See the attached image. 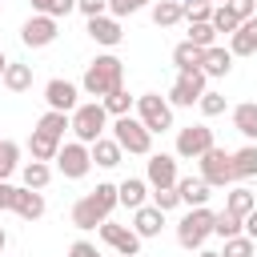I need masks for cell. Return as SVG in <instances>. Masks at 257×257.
I'll list each match as a JSON object with an SVG mask.
<instances>
[{"mask_svg":"<svg viewBox=\"0 0 257 257\" xmlns=\"http://www.w3.org/2000/svg\"><path fill=\"white\" fill-rule=\"evenodd\" d=\"M112 209H116V185L100 181L92 193H84V197L72 205V225H76V229H96V225L108 221Z\"/></svg>","mask_w":257,"mask_h":257,"instance_id":"cell-1","label":"cell"},{"mask_svg":"<svg viewBox=\"0 0 257 257\" xmlns=\"http://www.w3.org/2000/svg\"><path fill=\"white\" fill-rule=\"evenodd\" d=\"M124 84V60L120 56H112V52H104V56H96L88 68H84V80H80V88L88 92V96H96V100H104L112 88H120Z\"/></svg>","mask_w":257,"mask_h":257,"instance_id":"cell-2","label":"cell"},{"mask_svg":"<svg viewBox=\"0 0 257 257\" xmlns=\"http://www.w3.org/2000/svg\"><path fill=\"white\" fill-rule=\"evenodd\" d=\"M68 128L76 133L80 145L100 141V137L108 133V112H104V104H100V100H84V104H76V108L68 112Z\"/></svg>","mask_w":257,"mask_h":257,"instance_id":"cell-3","label":"cell"},{"mask_svg":"<svg viewBox=\"0 0 257 257\" xmlns=\"http://www.w3.org/2000/svg\"><path fill=\"white\" fill-rule=\"evenodd\" d=\"M108 128H112V141L120 145V153H133V157H149V153H153V133H149L133 112H128V116H116Z\"/></svg>","mask_w":257,"mask_h":257,"instance_id":"cell-4","label":"cell"},{"mask_svg":"<svg viewBox=\"0 0 257 257\" xmlns=\"http://www.w3.org/2000/svg\"><path fill=\"white\" fill-rule=\"evenodd\" d=\"M209 237H213V209H209V205L189 209V213L177 221V241H181V249H201Z\"/></svg>","mask_w":257,"mask_h":257,"instance_id":"cell-5","label":"cell"},{"mask_svg":"<svg viewBox=\"0 0 257 257\" xmlns=\"http://www.w3.org/2000/svg\"><path fill=\"white\" fill-rule=\"evenodd\" d=\"M133 108H137V120H141L149 133H169V128H173V104H169L161 92H141Z\"/></svg>","mask_w":257,"mask_h":257,"instance_id":"cell-6","label":"cell"},{"mask_svg":"<svg viewBox=\"0 0 257 257\" xmlns=\"http://www.w3.org/2000/svg\"><path fill=\"white\" fill-rule=\"evenodd\" d=\"M197 161H201V173H197V177H201L209 189H233V185H237L233 157H229L225 149H217V145H213V149H209L205 157H197Z\"/></svg>","mask_w":257,"mask_h":257,"instance_id":"cell-7","label":"cell"},{"mask_svg":"<svg viewBox=\"0 0 257 257\" xmlns=\"http://www.w3.org/2000/svg\"><path fill=\"white\" fill-rule=\"evenodd\" d=\"M213 149V128L201 120V124H185V128H177V161H197V157H205Z\"/></svg>","mask_w":257,"mask_h":257,"instance_id":"cell-8","label":"cell"},{"mask_svg":"<svg viewBox=\"0 0 257 257\" xmlns=\"http://www.w3.org/2000/svg\"><path fill=\"white\" fill-rule=\"evenodd\" d=\"M205 80H209V76H205L201 68H197V72H177V80H173V88H169L165 100H169L173 108H193V104L201 100V92H205Z\"/></svg>","mask_w":257,"mask_h":257,"instance_id":"cell-9","label":"cell"},{"mask_svg":"<svg viewBox=\"0 0 257 257\" xmlns=\"http://www.w3.org/2000/svg\"><path fill=\"white\" fill-rule=\"evenodd\" d=\"M56 169H60V177H68V181H80V177H88V169H92L88 145H80V141H68V145H60V153H56Z\"/></svg>","mask_w":257,"mask_h":257,"instance_id":"cell-10","label":"cell"},{"mask_svg":"<svg viewBox=\"0 0 257 257\" xmlns=\"http://www.w3.org/2000/svg\"><path fill=\"white\" fill-rule=\"evenodd\" d=\"M56 36H60V24H56L52 16H44V12H32V16L20 24V40H24L28 48H48Z\"/></svg>","mask_w":257,"mask_h":257,"instance_id":"cell-11","label":"cell"},{"mask_svg":"<svg viewBox=\"0 0 257 257\" xmlns=\"http://www.w3.org/2000/svg\"><path fill=\"white\" fill-rule=\"evenodd\" d=\"M96 233H100V241H104L108 249H116L120 257H137V253H141V237H137L128 225L104 221V225H96Z\"/></svg>","mask_w":257,"mask_h":257,"instance_id":"cell-12","label":"cell"},{"mask_svg":"<svg viewBox=\"0 0 257 257\" xmlns=\"http://www.w3.org/2000/svg\"><path fill=\"white\" fill-rule=\"evenodd\" d=\"M145 181H149V189H173L177 185V157L173 153H149Z\"/></svg>","mask_w":257,"mask_h":257,"instance_id":"cell-13","label":"cell"},{"mask_svg":"<svg viewBox=\"0 0 257 257\" xmlns=\"http://www.w3.org/2000/svg\"><path fill=\"white\" fill-rule=\"evenodd\" d=\"M76 96H80V88H76L72 80H60V76H56V80H48V84H44V100H48V108H52V112H72V108L80 104Z\"/></svg>","mask_w":257,"mask_h":257,"instance_id":"cell-14","label":"cell"},{"mask_svg":"<svg viewBox=\"0 0 257 257\" xmlns=\"http://www.w3.org/2000/svg\"><path fill=\"white\" fill-rule=\"evenodd\" d=\"M44 193H36V189H24V185H16V193H12V213L20 217V221H40L44 217Z\"/></svg>","mask_w":257,"mask_h":257,"instance_id":"cell-15","label":"cell"},{"mask_svg":"<svg viewBox=\"0 0 257 257\" xmlns=\"http://www.w3.org/2000/svg\"><path fill=\"white\" fill-rule=\"evenodd\" d=\"M141 241H149V237H161V229H165V213L157 209V205H141V209H133V225H128Z\"/></svg>","mask_w":257,"mask_h":257,"instance_id":"cell-16","label":"cell"},{"mask_svg":"<svg viewBox=\"0 0 257 257\" xmlns=\"http://www.w3.org/2000/svg\"><path fill=\"white\" fill-rule=\"evenodd\" d=\"M84 32H88L100 48H116V44H120V36H124V28H120V20H116V16H92Z\"/></svg>","mask_w":257,"mask_h":257,"instance_id":"cell-17","label":"cell"},{"mask_svg":"<svg viewBox=\"0 0 257 257\" xmlns=\"http://www.w3.org/2000/svg\"><path fill=\"white\" fill-rule=\"evenodd\" d=\"M116 205H124V209L149 205V181H145V177H124V181L116 185Z\"/></svg>","mask_w":257,"mask_h":257,"instance_id":"cell-18","label":"cell"},{"mask_svg":"<svg viewBox=\"0 0 257 257\" xmlns=\"http://www.w3.org/2000/svg\"><path fill=\"white\" fill-rule=\"evenodd\" d=\"M177 197H181V205H189V209H201V205H209L213 189H209L201 177H177Z\"/></svg>","mask_w":257,"mask_h":257,"instance_id":"cell-19","label":"cell"},{"mask_svg":"<svg viewBox=\"0 0 257 257\" xmlns=\"http://www.w3.org/2000/svg\"><path fill=\"white\" fill-rule=\"evenodd\" d=\"M201 72H205V76H229V72H233V52L221 48V44L205 48V52H201Z\"/></svg>","mask_w":257,"mask_h":257,"instance_id":"cell-20","label":"cell"},{"mask_svg":"<svg viewBox=\"0 0 257 257\" xmlns=\"http://www.w3.org/2000/svg\"><path fill=\"white\" fill-rule=\"evenodd\" d=\"M88 157H92V165H96V169H116V165L124 161V153H120V145H116L112 137L92 141V145H88Z\"/></svg>","mask_w":257,"mask_h":257,"instance_id":"cell-21","label":"cell"},{"mask_svg":"<svg viewBox=\"0 0 257 257\" xmlns=\"http://www.w3.org/2000/svg\"><path fill=\"white\" fill-rule=\"evenodd\" d=\"M229 52H233V56H253V52H257V16L241 20V28L229 36Z\"/></svg>","mask_w":257,"mask_h":257,"instance_id":"cell-22","label":"cell"},{"mask_svg":"<svg viewBox=\"0 0 257 257\" xmlns=\"http://www.w3.org/2000/svg\"><path fill=\"white\" fill-rule=\"evenodd\" d=\"M0 84H4L8 92H28V88H32V64H24V60H8Z\"/></svg>","mask_w":257,"mask_h":257,"instance_id":"cell-23","label":"cell"},{"mask_svg":"<svg viewBox=\"0 0 257 257\" xmlns=\"http://www.w3.org/2000/svg\"><path fill=\"white\" fill-rule=\"evenodd\" d=\"M253 209H257V197H253L245 185H233V189H225V213H233V217H241V221H245Z\"/></svg>","mask_w":257,"mask_h":257,"instance_id":"cell-24","label":"cell"},{"mask_svg":"<svg viewBox=\"0 0 257 257\" xmlns=\"http://www.w3.org/2000/svg\"><path fill=\"white\" fill-rule=\"evenodd\" d=\"M233 128H237L249 145H257V100H245V104L233 108Z\"/></svg>","mask_w":257,"mask_h":257,"instance_id":"cell-25","label":"cell"},{"mask_svg":"<svg viewBox=\"0 0 257 257\" xmlns=\"http://www.w3.org/2000/svg\"><path fill=\"white\" fill-rule=\"evenodd\" d=\"M52 181V165H44V161H28V165H20V185L24 189H44Z\"/></svg>","mask_w":257,"mask_h":257,"instance_id":"cell-26","label":"cell"},{"mask_svg":"<svg viewBox=\"0 0 257 257\" xmlns=\"http://www.w3.org/2000/svg\"><path fill=\"white\" fill-rule=\"evenodd\" d=\"M100 104H104V112H108V120H116V116H128V112H133V104H137V96H128V88L120 84V88H112V92H108V96H104Z\"/></svg>","mask_w":257,"mask_h":257,"instance_id":"cell-27","label":"cell"},{"mask_svg":"<svg viewBox=\"0 0 257 257\" xmlns=\"http://www.w3.org/2000/svg\"><path fill=\"white\" fill-rule=\"evenodd\" d=\"M229 157H233V173H237V181L257 177V145H241V149L229 153Z\"/></svg>","mask_w":257,"mask_h":257,"instance_id":"cell-28","label":"cell"},{"mask_svg":"<svg viewBox=\"0 0 257 257\" xmlns=\"http://www.w3.org/2000/svg\"><path fill=\"white\" fill-rule=\"evenodd\" d=\"M36 133H44V137H52V141H60L64 145V133H68V112H44L40 120H36Z\"/></svg>","mask_w":257,"mask_h":257,"instance_id":"cell-29","label":"cell"},{"mask_svg":"<svg viewBox=\"0 0 257 257\" xmlns=\"http://www.w3.org/2000/svg\"><path fill=\"white\" fill-rule=\"evenodd\" d=\"M28 153H32V161H56V153H60V141H52V137H44V133H36L32 128V137H28Z\"/></svg>","mask_w":257,"mask_h":257,"instance_id":"cell-30","label":"cell"},{"mask_svg":"<svg viewBox=\"0 0 257 257\" xmlns=\"http://www.w3.org/2000/svg\"><path fill=\"white\" fill-rule=\"evenodd\" d=\"M177 20H185L181 0H153V24L157 28H173Z\"/></svg>","mask_w":257,"mask_h":257,"instance_id":"cell-31","label":"cell"},{"mask_svg":"<svg viewBox=\"0 0 257 257\" xmlns=\"http://www.w3.org/2000/svg\"><path fill=\"white\" fill-rule=\"evenodd\" d=\"M173 64H177V72H197V68H201V48L189 44V40H181V44L173 48Z\"/></svg>","mask_w":257,"mask_h":257,"instance_id":"cell-32","label":"cell"},{"mask_svg":"<svg viewBox=\"0 0 257 257\" xmlns=\"http://www.w3.org/2000/svg\"><path fill=\"white\" fill-rule=\"evenodd\" d=\"M16 169H20V145L8 141V137H0V181H8Z\"/></svg>","mask_w":257,"mask_h":257,"instance_id":"cell-33","label":"cell"},{"mask_svg":"<svg viewBox=\"0 0 257 257\" xmlns=\"http://www.w3.org/2000/svg\"><path fill=\"white\" fill-rule=\"evenodd\" d=\"M209 24H213V32H217V36H221V32H225V36H233V32L241 28V20L229 12V4H217V8H213V16H209Z\"/></svg>","mask_w":257,"mask_h":257,"instance_id":"cell-34","label":"cell"},{"mask_svg":"<svg viewBox=\"0 0 257 257\" xmlns=\"http://www.w3.org/2000/svg\"><path fill=\"white\" fill-rule=\"evenodd\" d=\"M213 233L221 237V241H229V237H237L241 233V217H233V213H213Z\"/></svg>","mask_w":257,"mask_h":257,"instance_id":"cell-35","label":"cell"},{"mask_svg":"<svg viewBox=\"0 0 257 257\" xmlns=\"http://www.w3.org/2000/svg\"><path fill=\"white\" fill-rule=\"evenodd\" d=\"M189 44H197L201 52H205V48H213V44H217V32H213V24H209V20H201V24H189Z\"/></svg>","mask_w":257,"mask_h":257,"instance_id":"cell-36","label":"cell"},{"mask_svg":"<svg viewBox=\"0 0 257 257\" xmlns=\"http://www.w3.org/2000/svg\"><path fill=\"white\" fill-rule=\"evenodd\" d=\"M197 108H201V116L209 120V116H221L225 112V96L221 92H213V88H205L201 92V100H197Z\"/></svg>","mask_w":257,"mask_h":257,"instance_id":"cell-37","label":"cell"},{"mask_svg":"<svg viewBox=\"0 0 257 257\" xmlns=\"http://www.w3.org/2000/svg\"><path fill=\"white\" fill-rule=\"evenodd\" d=\"M181 12H185L189 24H201V20L213 16V4H209V0H181Z\"/></svg>","mask_w":257,"mask_h":257,"instance_id":"cell-38","label":"cell"},{"mask_svg":"<svg viewBox=\"0 0 257 257\" xmlns=\"http://www.w3.org/2000/svg\"><path fill=\"white\" fill-rule=\"evenodd\" d=\"M253 253H257V245H253L245 233L229 237V241H225V249H221V257H253Z\"/></svg>","mask_w":257,"mask_h":257,"instance_id":"cell-39","label":"cell"},{"mask_svg":"<svg viewBox=\"0 0 257 257\" xmlns=\"http://www.w3.org/2000/svg\"><path fill=\"white\" fill-rule=\"evenodd\" d=\"M149 197H153V205H157L161 213H169V209H177V205H181V197H177V185H173V189H153Z\"/></svg>","mask_w":257,"mask_h":257,"instance_id":"cell-40","label":"cell"},{"mask_svg":"<svg viewBox=\"0 0 257 257\" xmlns=\"http://www.w3.org/2000/svg\"><path fill=\"white\" fill-rule=\"evenodd\" d=\"M149 0H108V16H116V20H124V16H133V12H141Z\"/></svg>","mask_w":257,"mask_h":257,"instance_id":"cell-41","label":"cell"},{"mask_svg":"<svg viewBox=\"0 0 257 257\" xmlns=\"http://www.w3.org/2000/svg\"><path fill=\"white\" fill-rule=\"evenodd\" d=\"M76 12H84V20L108 16V0H76Z\"/></svg>","mask_w":257,"mask_h":257,"instance_id":"cell-42","label":"cell"},{"mask_svg":"<svg viewBox=\"0 0 257 257\" xmlns=\"http://www.w3.org/2000/svg\"><path fill=\"white\" fill-rule=\"evenodd\" d=\"M229 12L237 20H249V16H257V0H229Z\"/></svg>","mask_w":257,"mask_h":257,"instance_id":"cell-43","label":"cell"},{"mask_svg":"<svg viewBox=\"0 0 257 257\" xmlns=\"http://www.w3.org/2000/svg\"><path fill=\"white\" fill-rule=\"evenodd\" d=\"M68 257H104V253H100L92 241H72V245H68Z\"/></svg>","mask_w":257,"mask_h":257,"instance_id":"cell-44","label":"cell"},{"mask_svg":"<svg viewBox=\"0 0 257 257\" xmlns=\"http://www.w3.org/2000/svg\"><path fill=\"white\" fill-rule=\"evenodd\" d=\"M68 12H76V0H52V8H48L44 16H52V20H60V16H68Z\"/></svg>","mask_w":257,"mask_h":257,"instance_id":"cell-45","label":"cell"},{"mask_svg":"<svg viewBox=\"0 0 257 257\" xmlns=\"http://www.w3.org/2000/svg\"><path fill=\"white\" fill-rule=\"evenodd\" d=\"M241 233H245V237H249V241L257 245V209H253V213H249V217L241 221Z\"/></svg>","mask_w":257,"mask_h":257,"instance_id":"cell-46","label":"cell"},{"mask_svg":"<svg viewBox=\"0 0 257 257\" xmlns=\"http://www.w3.org/2000/svg\"><path fill=\"white\" fill-rule=\"evenodd\" d=\"M12 193H16V185L0 181V213H4V209H12Z\"/></svg>","mask_w":257,"mask_h":257,"instance_id":"cell-47","label":"cell"},{"mask_svg":"<svg viewBox=\"0 0 257 257\" xmlns=\"http://www.w3.org/2000/svg\"><path fill=\"white\" fill-rule=\"evenodd\" d=\"M52 8V0H32V12H48Z\"/></svg>","mask_w":257,"mask_h":257,"instance_id":"cell-48","label":"cell"},{"mask_svg":"<svg viewBox=\"0 0 257 257\" xmlns=\"http://www.w3.org/2000/svg\"><path fill=\"white\" fill-rule=\"evenodd\" d=\"M197 257H221V253H213V249H197Z\"/></svg>","mask_w":257,"mask_h":257,"instance_id":"cell-49","label":"cell"},{"mask_svg":"<svg viewBox=\"0 0 257 257\" xmlns=\"http://www.w3.org/2000/svg\"><path fill=\"white\" fill-rule=\"evenodd\" d=\"M4 245H8V233H4V225H0V253H4Z\"/></svg>","mask_w":257,"mask_h":257,"instance_id":"cell-50","label":"cell"},{"mask_svg":"<svg viewBox=\"0 0 257 257\" xmlns=\"http://www.w3.org/2000/svg\"><path fill=\"white\" fill-rule=\"evenodd\" d=\"M4 68H8V56H4V52H0V76H4Z\"/></svg>","mask_w":257,"mask_h":257,"instance_id":"cell-51","label":"cell"},{"mask_svg":"<svg viewBox=\"0 0 257 257\" xmlns=\"http://www.w3.org/2000/svg\"><path fill=\"white\" fill-rule=\"evenodd\" d=\"M209 4H213V8H217V4H229V0H209Z\"/></svg>","mask_w":257,"mask_h":257,"instance_id":"cell-52","label":"cell"},{"mask_svg":"<svg viewBox=\"0 0 257 257\" xmlns=\"http://www.w3.org/2000/svg\"><path fill=\"white\" fill-rule=\"evenodd\" d=\"M253 257H257V253H253Z\"/></svg>","mask_w":257,"mask_h":257,"instance_id":"cell-53","label":"cell"},{"mask_svg":"<svg viewBox=\"0 0 257 257\" xmlns=\"http://www.w3.org/2000/svg\"><path fill=\"white\" fill-rule=\"evenodd\" d=\"M116 257H120V253H116Z\"/></svg>","mask_w":257,"mask_h":257,"instance_id":"cell-54","label":"cell"}]
</instances>
